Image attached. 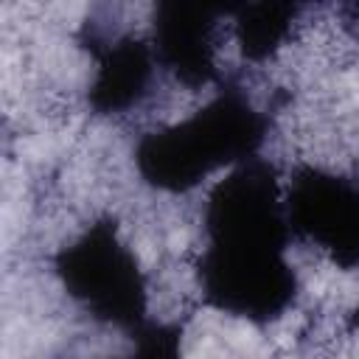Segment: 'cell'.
<instances>
[{
    "label": "cell",
    "mask_w": 359,
    "mask_h": 359,
    "mask_svg": "<svg viewBox=\"0 0 359 359\" xmlns=\"http://www.w3.org/2000/svg\"><path fill=\"white\" fill-rule=\"evenodd\" d=\"M56 275L95 320L129 334L146 323V278L115 222L101 219L65 247L56 255Z\"/></svg>",
    "instance_id": "3"
},
{
    "label": "cell",
    "mask_w": 359,
    "mask_h": 359,
    "mask_svg": "<svg viewBox=\"0 0 359 359\" xmlns=\"http://www.w3.org/2000/svg\"><path fill=\"white\" fill-rule=\"evenodd\" d=\"M306 0H247L236 14L238 48L247 59L261 62L272 56L289 36Z\"/></svg>",
    "instance_id": "7"
},
{
    "label": "cell",
    "mask_w": 359,
    "mask_h": 359,
    "mask_svg": "<svg viewBox=\"0 0 359 359\" xmlns=\"http://www.w3.org/2000/svg\"><path fill=\"white\" fill-rule=\"evenodd\" d=\"M356 325H359V309H356Z\"/></svg>",
    "instance_id": "10"
},
{
    "label": "cell",
    "mask_w": 359,
    "mask_h": 359,
    "mask_svg": "<svg viewBox=\"0 0 359 359\" xmlns=\"http://www.w3.org/2000/svg\"><path fill=\"white\" fill-rule=\"evenodd\" d=\"M151 81V53L140 39H118L98 53L90 84V107L101 115H118L135 107Z\"/></svg>",
    "instance_id": "6"
},
{
    "label": "cell",
    "mask_w": 359,
    "mask_h": 359,
    "mask_svg": "<svg viewBox=\"0 0 359 359\" xmlns=\"http://www.w3.org/2000/svg\"><path fill=\"white\" fill-rule=\"evenodd\" d=\"M180 325H165V323H143L137 331H132V339H137V353L146 356H174L180 351Z\"/></svg>",
    "instance_id": "8"
},
{
    "label": "cell",
    "mask_w": 359,
    "mask_h": 359,
    "mask_svg": "<svg viewBox=\"0 0 359 359\" xmlns=\"http://www.w3.org/2000/svg\"><path fill=\"white\" fill-rule=\"evenodd\" d=\"M247 0H154V42L163 65L188 87L216 76L213 28Z\"/></svg>",
    "instance_id": "5"
},
{
    "label": "cell",
    "mask_w": 359,
    "mask_h": 359,
    "mask_svg": "<svg viewBox=\"0 0 359 359\" xmlns=\"http://www.w3.org/2000/svg\"><path fill=\"white\" fill-rule=\"evenodd\" d=\"M348 20L359 31V0H348Z\"/></svg>",
    "instance_id": "9"
},
{
    "label": "cell",
    "mask_w": 359,
    "mask_h": 359,
    "mask_svg": "<svg viewBox=\"0 0 359 359\" xmlns=\"http://www.w3.org/2000/svg\"><path fill=\"white\" fill-rule=\"evenodd\" d=\"M266 135V118L241 90H224L191 118L149 132L135 151L140 177L160 191H191L222 165L255 157Z\"/></svg>",
    "instance_id": "2"
},
{
    "label": "cell",
    "mask_w": 359,
    "mask_h": 359,
    "mask_svg": "<svg viewBox=\"0 0 359 359\" xmlns=\"http://www.w3.org/2000/svg\"><path fill=\"white\" fill-rule=\"evenodd\" d=\"M289 227L325 250L339 266L359 264V185L303 165L294 171L286 194Z\"/></svg>",
    "instance_id": "4"
},
{
    "label": "cell",
    "mask_w": 359,
    "mask_h": 359,
    "mask_svg": "<svg viewBox=\"0 0 359 359\" xmlns=\"http://www.w3.org/2000/svg\"><path fill=\"white\" fill-rule=\"evenodd\" d=\"M205 233L199 283L213 309L269 323L292 306L297 294V278L286 261L292 227L269 163L250 157L210 191Z\"/></svg>",
    "instance_id": "1"
}]
</instances>
